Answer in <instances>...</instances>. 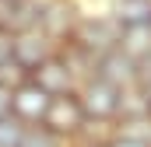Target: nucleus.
Segmentation results:
<instances>
[{"label":"nucleus","instance_id":"15","mask_svg":"<svg viewBox=\"0 0 151 147\" xmlns=\"http://www.w3.org/2000/svg\"><path fill=\"white\" fill-rule=\"evenodd\" d=\"M134 95L151 109V60L137 67V84H134Z\"/></svg>","mask_w":151,"mask_h":147},{"label":"nucleus","instance_id":"3","mask_svg":"<svg viewBox=\"0 0 151 147\" xmlns=\"http://www.w3.org/2000/svg\"><path fill=\"white\" fill-rule=\"evenodd\" d=\"M42 126H46L53 137H60L63 144H67V140H77V137H81V133L91 126V123H88V116H84V109H81L77 91L53 98V102H49V109H46Z\"/></svg>","mask_w":151,"mask_h":147},{"label":"nucleus","instance_id":"4","mask_svg":"<svg viewBox=\"0 0 151 147\" xmlns=\"http://www.w3.org/2000/svg\"><path fill=\"white\" fill-rule=\"evenodd\" d=\"M56 53H60V42H53L39 25L35 28H25V32L14 35V70L21 74V77H28L32 70H39Z\"/></svg>","mask_w":151,"mask_h":147},{"label":"nucleus","instance_id":"10","mask_svg":"<svg viewBox=\"0 0 151 147\" xmlns=\"http://www.w3.org/2000/svg\"><path fill=\"white\" fill-rule=\"evenodd\" d=\"M109 18L119 28H151V0H113Z\"/></svg>","mask_w":151,"mask_h":147},{"label":"nucleus","instance_id":"11","mask_svg":"<svg viewBox=\"0 0 151 147\" xmlns=\"http://www.w3.org/2000/svg\"><path fill=\"white\" fill-rule=\"evenodd\" d=\"M130 63H148L151 60V28H123L119 35V46H116Z\"/></svg>","mask_w":151,"mask_h":147},{"label":"nucleus","instance_id":"5","mask_svg":"<svg viewBox=\"0 0 151 147\" xmlns=\"http://www.w3.org/2000/svg\"><path fill=\"white\" fill-rule=\"evenodd\" d=\"M28 81L35 84L39 91H46L49 98H60V95H70L77 91V84H81V77L74 74V67L67 63V56L63 53H56V56H49L39 70L28 74Z\"/></svg>","mask_w":151,"mask_h":147},{"label":"nucleus","instance_id":"14","mask_svg":"<svg viewBox=\"0 0 151 147\" xmlns=\"http://www.w3.org/2000/svg\"><path fill=\"white\" fill-rule=\"evenodd\" d=\"M99 147H151L148 137H137V133H123V130H113Z\"/></svg>","mask_w":151,"mask_h":147},{"label":"nucleus","instance_id":"17","mask_svg":"<svg viewBox=\"0 0 151 147\" xmlns=\"http://www.w3.org/2000/svg\"><path fill=\"white\" fill-rule=\"evenodd\" d=\"M11 91H14V84L11 81H0V119L11 116Z\"/></svg>","mask_w":151,"mask_h":147},{"label":"nucleus","instance_id":"8","mask_svg":"<svg viewBox=\"0 0 151 147\" xmlns=\"http://www.w3.org/2000/svg\"><path fill=\"white\" fill-rule=\"evenodd\" d=\"M39 0H0V32L18 35L25 28H35Z\"/></svg>","mask_w":151,"mask_h":147},{"label":"nucleus","instance_id":"1","mask_svg":"<svg viewBox=\"0 0 151 147\" xmlns=\"http://www.w3.org/2000/svg\"><path fill=\"white\" fill-rule=\"evenodd\" d=\"M77 98H81V109L88 116L91 126H116L119 116H123V102H127V91L116 88L113 81L91 74L77 84Z\"/></svg>","mask_w":151,"mask_h":147},{"label":"nucleus","instance_id":"12","mask_svg":"<svg viewBox=\"0 0 151 147\" xmlns=\"http://www.w3.org/2000/svg\"><path fill=\"white\" fill-rule=\"evenodd\" d=\"M25 130H28V126H25L21 119H14V116L0 119V147H21Z\"/></svg>","mask_w":151,"mask_h":147},{"label":"nucleus","instance_id":"2","mask_svg":"<svg viewBox=\"0 0 151 147\" xmlns=\"http://www.w3.org/2000/svg\"><path fill=\"white\" fill-rule=\"evenodd\" d=\"M119 35H123V28L109 18V11L106 14H81V21L74 25V32H70V39L63 46H70L77 53H84L91 63H99L102 56L116 53Z\"/></svg>","mask_w":151,"mask_h":147},{"label":"nucleus","instance_id":"6","mask_svg":"<svg viewBox=\"0 0 151 147\" xmlns=\"http://www.w3.org/2000/svg\"><path fill=\"white\" fill-rule=\"evenodd\" d=\"M77 21H81V11H77L74 0H39V21L35 25L53 39V42L63 46V42L70 39Z\"/></svg>","mask_w":151,"mask_h":147},{"label":"nucleus","instance_id":"7","mask_svg":"<svg viewBox=\"0 0 151 147\" xmlns=\"http://www.w3.org/2000/svg\"><path fill=\"white\" fill-rule=\"evenodd\" d=\"M49 95L46 91H39L35 84L25 77V81H18L14 84V91H11V116L14 119H21L25 126H35L46 119V109H49Z\"/></svg>","mask_w":151,"mask_h":147},{"label":"nucleus","instance_id":"16","mask_svg":"<svg viewBox=\"0 0 151 147\" xmlns=\"http://www.w3.org/2000/svg\"><path fill=\"white\" fill-rule=\"evenodd\" d=\"M14 67V35L0 32V77Z\"/></svg>","mask_w":151,"mask_h":147},{"label":"nucleus","instance_id":"13","mask_svg":"<svg viewBox=\"0 0 151 147\" xmlns=\"http://www.w3.org/2000/svg\"><path fill=\"white\" fill-rule=\"evenodd\" d=\"M21 147H63V140H60V137H53L42 123H35V126H28V130H25Z\"/></svg>","mask_w":151,"mask_h":147},{"label":"nucleus","instance_id":"9","mask_svg":"<svg viewBox=\"0 0 151 147\" xmlns=\"http://www.w3.org/2000/svg\"><path fill=\"white\" fill-rule=\"evenodd\" d=\"M95 74L106 77V81H113L116 88H123V91H130V88L137 84V63H130L119 49L109 53V56H102V60L95 63Z\"/></svg>","mask_w":151,"mask_h":147}]
</instances>
